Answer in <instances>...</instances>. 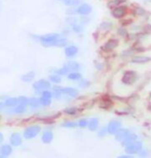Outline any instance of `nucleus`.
<instances>
[{
    "instance_id": "f257e3e1",
    "label": "nucleus",
    "mask_w": 151,
    "mask_h": 158,
    "mask_svg": "<svg viewBox=\"0 0 151 158\" xmlns=\"http://www.w3.org/2000/svg\"><path fill=\"white\" fill-rule=\"evenodd\" d=\"M59 38V34L57 33H51V34H47L44 36L40 37V41L41 44L45 47H51L54 46V43Z\"/></svg>"
},
{
    "instance_id": "f03ea898",
    "label": "nucleus",
    "mask_w": 151,
    "mask_h": 158,
    "mask_svg": "<svg viewBox=\"0 0 151 158\" xmlns=\"http://www.w3.org/2000/svg\"><path fill=\"white\" fill-rule=\"evenodd\" d=\"M40 127L38 126V125H33V126L26 128V129L24 130L23 135H24L25 139H33L38 135V133H40Z\"/></svg>"
},
{
    "instance_id": "7ed1b4c3",
    "label": "nucleus",
    "mask_w": 151,
    "mask_h": 158,
    "mask_svg": "<svg viewBox=\"0 0 151 158\" xmlns=\"http://www.w3.org/2000/svg\"><path fill=\"white\" fill-rule=\"evenodd\" d=\"M142 143L141 142H137L134 141L131 144L125 146V152L128 154H135V153H139L142 150Z\"/></svg>"
},
{
    "instance_id": "20e7f679",
    "label": "nucleus",
    "mask_w": 151,
    "mask_h": 158,
    "mask_svg": "<svg viewBox=\"0 0 151 158\" xmlns=\"http://www.w3.org/2000/svg\"><path fill=\"white\" fill-rule=\"evenodd\" d=\"M136 81H137V73H136L135 71L128 70L123 74L122 82L125 85H132V84H134Z\"/></svg>"
},
{
    "instance_id": "39448f33",
    "label": "nucleus",
    "mask_w": 151,
    "mask_h": 158,
    "mask_svg": "<svg viewBox=\"0 0 151 158\" xmlns=\"http://www.w3.org/2000/svg\"><path fill=\"white\" fill-rule=\"evenodd\" d=\"M50 87H51V84H50V82L47 81V80H40V81L35 82L33 84V88L36 91L48 90Z\"/></svg>"
},
{
    "instance_id": "423d86ee",
    "label": "nucleus",
    "mask_w": 151,
    "mask_h": 158,
    "mask_svg": "<svg viewBox=\"0 0 151 158\" xmlns=\"http://www.w3.org/2000/svg\"><path fill=\"white\" fill-rule=\"evenodd\" d=\"M121 128V123L119 121H111L110 123L108 124V127H107V131H108L109 133H111V135H115V133L117 132L118 130H119Z\"/></svg>"
},
{
    "instance_id": "0eeeda50",
    "label": "nucleus",
    "mask_w": 151,
    "mask_h": 158,
    "mask_svg": "<svg viewBox=\"0 0 151 158\" xmlns=\"http://www.w3.org/2000/svg\"><path fill=\"white\" fill-rule=\"evenodd\" d=\"M92 11V7L89 4H82L77 8V14L82 15V16H87Z\"/></svg>"
},
{
    "instance_id": "6e6552de",
    "label": "nucleus",
    "mask_w": 151,
    "mask_h": 158,
    "mask_svg": "<svg viewBox=\"0 0 151 158\" xmlns=\"http://www.w3.org/2000/svg\"><path fill=\"white\" fill-rule=\"evenodd\" d=\"M125 14H126V8L124 6H117L116 8H114L113 11H112L113 17L116 18V19H121Z\"/></svg>"
},
{
    "instance_id": "1a4fd4ad",
    "label": "nucleus",
    "mask_w": 151,
    "mask_h": 158,
    "mask_svg": "<svg viewBox=\"0 0 151 158\" xmlns=\"http://www.w3.org/2000/svg\"><path fill=\"white\" fill-rule=\"evenodd\" d=\"M61 93L67 97H76L78 95V91L75 88H62Z\"/></svg>"
},
{
    "instance_id": "9d476101",
    "label": "nucleus",
    "mask_w": 151,
    "mask_h": 158,
    "mask_svg": "<svg viewBox=\"0 0 151 158\" xmlns=\"http://www.w3.org/2000/svg\"><path fill=\"white\" fill-rule=\"evenodd\" d=\"M10 144L13 146H20L21 144H22V136H21L19 133H13L10 139Z\"/></svg>"
},
{
    "instance_id": "9b49d317",
    "label": "nucleus",
    "mask_w": 151,
    "mask_h": 158,
    "mask_svg": "<svg viewBox=\"0 0 151 158\" xmlns=\"http://www.w3.org/2000/svg\"><path fill=\"white\" fill-rule=\"evenodd\" d=\"M41 141H43L45 144H50L53 141V132L50 130H46L45 132L43 133V136H41Z\"/></svg>"
},
{
    "instance_id": "f8f14e48",
    "label": "nucleus",
    "mask_w": 151,
    "mask_h": 158,
    "mask_svg": "<svg viewBox=\"0 0 151 158\" xmlns=\"http://www.w3.org/2000/svg\"><path fill=\"white\" fill-rule=\"evenodd\" d=\"M129 133V131L127 130V129H123V128H120L119 130L117 131L116 133H115V138H116L117 141H122V139L125 138V136L128 135Z\"/></svg>"
},
{
    "instance_id": "ddd939ff",
    "label": "nucleus",
    "mask_w": 151,
    "mask_h": 158,
    "mask_svg": "<svg viewBox=\"0 0 151 158\" xmlns=\"http://www.w3.org/2000/svg\"><path fill=\"white\" fill-rule=\"evenodd\" d=\"M11 152H13V150H11V147L10 145H3L0 149V155L2 157H7L8 155H10Z\"/></svg>"
},
{
    "instance_id": "4468645a",
    "label": "nucleus",
    "mask_w": 151,
    "mask_h": 158,
    "mask_svg": "<svg viewBox=\"0 0 151 158\" xmlns=\"http://www.w3.org/2000/svg\"><path fill=\"white\" fill-rule=\"evenodd\" d=\"M151 58L150 57H146V56H136V57L132 58V62L134 63H147V62H150Z\"/></svg>"
},
{
    "instance_id": "2eb2a0df",
    "label": "nucleus",
    "mask_w": 151,
    "mask_h": 158,
    "mask_svg": "<svg viewBox=\"0 0 151 158\" xmlns=\"http://www.w3.org/2000/svg\"><path fill=\"white\" fill-rule=\"evenodd\" d=\"M78 53V48L75 46H69L65 49V55L67 57H73Z\"/></svg>"
},
{
    "instance_id": "dca6fc26",
    "label": "nucleus",
    "mask_w": 151,
    "mask_h": 158,
    "mask_svg": "<svg viewBox=\"0 0 151 158\" xmlns=\"http://www.w3.org/2000/svg\"><path fill=\"white\" fill-rule=\"evenodd\" d=\"M137 135H134V133H132V135H127L125 138H124L123 139H122V145L123 146H126V145H128V144H131V143H132L134 141H136V139H137Z\"/></svg>"
},
{
    "instance_id": "f3484780",
    "label": "nucleus",
    "mask_w": 151,
    "mask_h": 158,
    "mask_svg": "<svg viewBox=\"0 0 151 158\" xmlns=\"http://www.w3.org/2000/svg\"><path fill=\"white\" fill-rule=\"evenodd\" d=\"M65 67L69 70H72V71H78L80 69V65L75 61H69L65 64Z\"/></svg>"
},
{
    "instance_id": "a211bd4d",
    "label": "nucleus",
    "mask_w": 151,
    "mask_h": 158,
    "mask_svg": "<svg viewBox=\"0 0 151 158\" xmlns=\"http://www.w3.org/2000/svg\"><path fill=\"white\" fill-rule=\"evenodd\" d=\"M88 128H89L90 131H94L97 129V127H99V119L96 118H93L91 119V120L88 122Z\"/></svg>"
},
{
    "instance_id": "6ab92c4d",
    "label": "nucleus",
    "mask_w": 151,
    "mask_h": 158,
    "mask_svg": "<svg viewBox=\"0 0 151 158\" xmlns=\"http://www.w3.org/2000/svg\"><path fill=\"white\" fill-rule=\"evenodd\" d=\"M117 44H118V40H109L108 43H106V44L103 46V49L105 50H113L115 49V48L117 47Z\"/></svg>"
},
{
    "instance_id": "aec40b11",
    "label": "nucleus",
    "mask_w": 151,
    "mask_h": 158,
    "mask_svg": "<svg viewBox=\"0 0 151 158\" xmlns=\"http://www.w3.org/2000/svg\"><path fill=\"white\" fill-rule=\"evenodd\" d=\"M34 77H35V73H33V71H29L28 73H26L22 77V81L26 82V83H29L34 79Z\"/></svg>"
},
{
    "instance_id": "412c9836",
    "label": "nucleus",
    "mask_w": 151,
    "mask_h": 158,
    "mask_svg": "<svg viewBox=\"0 0 151 158\" xmlns=\"http://www.w3.org/2000/svg\"><path fill=\"white\" fill-rule=\"evenodd\" d=\"M5 106H16L18 104V98H15V97H11V98H7L6 100H5Z\"/></svg>"
},
{
    "instance_id": "4be33fe9",
    "label": "nucleus",
    "mask_w": 151,
    "mask_h": 158,
    "mask_svg": "<svg viewBox=\"0 0 151 158\" xmlns=\"http://www.w3.org/2000/svg\"><path fill=\"white\" fill-rule=\"evenodd\" d=\"M28 104L31 106V108L35 109V108H38V106H40V99H37V98L33 97V98H30V99L28 100Z\"/></svg>"
},
{
    "instance_id": "5701e85b",
    "label": "nucleus",
    "mask_w": 151,
    "mask_h": 158,
    "mask_svg": "<svg viewBox=\"0 0 151 158\" xmlns=\"http://www.w3.org/2000/svg\"><path fill=\"white\" fill-rule=\"evenodd\" d=\"M69 80H72V81H79V80H81L82 76L79 73H77V71H73V73H69Z\"/></svg>"
},
{
    "instance_id": "b1692460",
    "label": "nucleus",
    "mask_w": 151,
    "mask_h": 158,
    "mask_svg": "<svg viewBox=\"0 0 151 158\" xmlns=\"http://www.w3.org/2000/svg\"><path fill=\"white\" fill-rule=\"evenodd\" d=\"M53 97V93L50 92L48 90H44L43 93H41V97L40 98H44V99H48V100H51V98Z\"/></svg>"
},
{
    "instance_id": "393cba45",
    "label": "nucleus",
    "mask_w": 151,
    "mask_h": 158,
    "mask_svg": "<svg viewBox=\"0 0 151 158\" xmlns=\"http://www.w3.org/2000/svg\"><path fill=\"white\" fill-rule=\"evenodd\" d=\"M66 44H67V41H66L65 38H60V37H59L58 40L54 43V46L55 47H64Z\"/></svg>"
},
{
    "instance_id": "a878e982",
    "label": "nucleus",
    "mask_w": 151,
    "mask_h": 158,
    "mask_svg": "<svg viewBox=\"0 0 151 158\" xmlns=\"http://www.w3.org/2000/svg\"><path fill=\"white\" fill-rule=\"evenodd\" d=\"M28 98L27 97H24V96H21L18 98V104H21V106H26L28 104Z\"/></svg>"
},
{
    "instance_id": "bb28decb",
    "label": "nucleus",
    "mask_w": 151,
    "mask_h": 158,
    "mask_svg": "<svg viewBox=\"0 0 151 158\" xmlns=\"http://www.w3.org/2000/svg\"><path fill=\"white\" fill-rule=\"evenodd\" d=\"M80 0H64V4L67 6H75L79 3Z\"/></svg>"
},
{
    "instance_id": "cd10ccee",
    "label": "nucleus",
    "mask_w": 151,
    "mask_h": 158,
    "mask_svg": "<svg viewBox=\"0 0 151 158\" xmlns=\"http://www.w3.org/2000/svg\"><path fill=\"white\" fill-rule=\"evenodd\" d=\"M25 106H21V104H19V106H17L16 108H15L14 112L16 113V114H22V113L25 112Z\"/></svg>"
},
{
    "instance_id": "c85d7f7f",
    "label": "nucleus",
    "mask_w": 151,
    "mask_h": 158,
    "mask_svg": "<svg viewBox=\"0 0 151 158\" xmlns=\"http://www.w3.org/2000/svg\"><path fill=\"white\" fill-rule=\"evenodd\" d=\"M50 80H51L53 83H56V84H58V83L61 82V77L59 76V74H54V76L50 77Z\"/></svg>"
},
{
    "instance_id": "c756f323",
    "label": "nucleus",
    "mask_w": 151,
    "mask_h": 158,
    "mask_svg": "<svg viewBox=\"0 0 151 158\" xmlns=\"http://www.w3.org/2000/svg\"><path fill=\"white\" fill-rule=\"evenodd\" d=\"M69 69H67V68L64 66L63 68H60V69H57L56 70V73L57 74H59V76H64V74H67L69 73Z\"/></svg>"
},
{
    "instance_id": "7c9ffc66",
    "label": "nucleus",
    "mask_w": 151,
    "mask_h": 158,
    "mask_svg": "<svg viewBox=\"0 0 151 158\" xmlns=\"http://www.w3.org/2000/svg\"><path fill=\"white\" fill-rule=\"evenodd\" d=\"M65 113L67 115H75L78 113V109L77 108H67V109H65Z\"/></svg>"
},
{
    "instance_id": "2f4dec72",
    "label": "nucleus",
    "mask_w": 151,
    "mask_h": 158,
    "mask_svg": "<svg viewBox=\"0 0 151 158\" xmlns=\"http://www.w3.org/2000/svg\"><path fill=\"white\" fill-rule=\"evenodd\" d=\"M78 123H75V122H65V123L62 124V126L63 127H67V128H73L76 127Z\"/></svg>"
},
{
    "instance_id": "473e14b6",
    "label": "nucleus",
    "mask_w": 151,
    "mask_h": 158,
    "mask_svg": "<svg viewBox=\"0 0 151 158\" xmlns=\"http://www.w3.org/2000/svg\"><path fill=\"white\" fill-rule=\"evenodd\" d=\"M79 85L81 86L82 88H87V87H89V86H90V82L87 81V80H82L81 79V82H80Z\"/></svg>"
},
{
    "instance_id": "72a5a7b5",
    "label": "nucleus",
    "mask_w": 151,
    "mask_h": 158,
    "mask_svg": "<svg viewBox=\"0 0 151 158\" xmlns=\"http://www.w3.org/2000/svg\"><path fill=\"white\" fill-rule=\"evenodd\" d=\"M78 125L80 127H86L88 125V120L87 119H81V120L78 122Z\"/></svg>"
},
{
    "instance_id": "f704fd0d",
    "label": "nucleus",
    "mask_w": 151,
    "mask_h": 158,
    "mask_svg": "<svg viewBox=\"0 0 151 158\" xmlns=\"http://www.w3.org/2000/svg\"><path fill=\"white\" fill-rule=\"evenodd\" d=\"M73 31L78 32V33H79V32H82L83 31V27H82L81 25H78L77 23L73 25Z\"/></svg>"
},
{
    "instance_id": "c9c22d12",
    "label": "nucleus",
    "mask_w": 151,
    "mask_h": 158,
    "mask_svg": "<svg viewBox=\"0 0 151 158\" xmlns=\"http://www.w3.org/2000/svg\"><path fill=\"white\" fill-rule=\"evenodd\" d=\"M40 104H43V106H49V104L51 103V100L44 99V98H40Z\"/></svg>"
},
{
    "instance_id": "e433bc0d",
    "label": "nucleus",
    "mask_w": 151,
    "mask_h": 158,
    "mask_svg": "<svg viewBox=\"0 0 151 158\" xmlns=\"http://www.w3.org/2000/svg\"><path fill=\"white\" fill-rule=\"evenodd\" d=\"M81 22L83 24H88L90 22V19H89V18H86V16H84L83 18H81Z\"/></svg>"
},
{
    "instance_id": "4c0bfd02",
    "label": "nucleus",
    "mask_w": 151,
    "mask_h": 158,
    "mask_svg": "<svg viewBox=\"0 0 151 158\" xmlns=\"http://www.w3.org/2000/svg\"><path fill=\"white\" fill-rule=\"evenodd\" d=\"M111 26H112V24H108V23H103L102 24V27H106V29L111 28Z\"/></svg>"
},
{
    "instance_id": "58836bf2",
    "label": "nucleus",
    "mask_w": 151,
    "mask_h": 158,
    "mask_svg": "<svg viewBox=\"0 0 151 158\" xmlns=\"http://www.w3.org/2000/svg\"><path fill=\"white\" fill-rule=\"evenodd\" d=\"M106 131H107V129H102V130H100L99 132V136H103V135L106 133Z\"/></svg>"
},
{
    "instance_id": "ea45409f",
    "label": "nucleus",
    "mask_w": 151,
    "mask_h": 158,
    "mask_svg": "<svg viewBox=\"0 0 151 158\" xmlns=\"http://www.w3.org/2000/svg\"><path fill=\"white\" fill-rule=\"evenodd\" d=\"M5 108V103L4 102H0V111H2Z\"/></svg>"
},
{
    "instance_id": "a19ab883",
    "label": "nucleus",
    "mask_w": 151,
    "mask_h": 158,
    "mask_svg": "<svg viewBox=\"0 0 151 158\" xmlns=\"http://www.w3.org/2000/svg\"><path fill=\"white\" fill-rule=\"evenodd\" d=\"M142 152V153H140V156L141 157H143V156H146V155H147V153H146V150H144V151H141Z\"/></svg>"
},
{
    "instance_id": "79ce46f5",
    "label": "nucleus",
    "mask_w": 151,
    "mask_h": 158,
    "mask_svg": "<svg viewBox=\"0 0 151 158\" xmlns=\"http://www.w3.org/2000/svg\"><path fill=\"white\" fill-rule=\"evenodd\" d=\"M3 142V135H2V133L0 132V143Z\"/></svg>"
},
{
    "instance_id": "37998d69",
    "label": "nucleus",
    "mask_w": 151,
    "mask_h": 158,
    "mask_svg": "<svg viewBox=\"0 0 151 158\" xmlns=\"http://www.w3.org/2000/svg\"><path fill=\"white\" fill-rule=\"evenodd\" d=\"M118 33L121 34V35H123L124 33H125V31H124V30H118Z\"/></svg>"
},
{
    "instance_id": "c03bdc74",
    "label": "nucleus",
    "mask_w": 151,
    "mask_h": 158,
    "mask_svg": "<svg viewBox=\"0 0 151 158\" xmlns=\"http://www.w3.org/2000/svg\"><path fill=\"white\" fill-rule=\"evenodd\" d=\"M120 157H122V158H128L129 156H128V155H123V156H120Z\"/></svg>"
}]
</instances>
